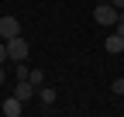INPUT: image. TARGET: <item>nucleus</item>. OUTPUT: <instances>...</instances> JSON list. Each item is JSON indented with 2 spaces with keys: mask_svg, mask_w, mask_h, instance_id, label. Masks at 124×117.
<instances>
[{
  "mask_svg": "<svg viewBox=\"0 0 124 117\" xmlns=\"http://www.w3.org/2000/svg\"><path fill=\"white\" fill-rule=\"evenodd\" d=\"M7 62V41H0V66Z\"/></svg>",
  "mask_w": 124,
  "mask_h": 117,
  "instance_id": "nucleus-11",
  "label": "nucleus"
},
{
  "mask_svg": "<svg viewBox=\"0 0 124 117\" xmlns=\"http://www.w3.org/2000/svg\"><path fill=\"white\" fill-rule=\"evenodd\" d=\"M28 79H31V83H35V90H38V86L45 83V72H41V69H35V72H28Z\"/></svg>",
  "mask_w": 124,
  "mask_h": 117,
  "instance_id": "nucleus-8",
  "label": "nucleus"
},
{
  "mask_svg": "<svg viewBox=\"0 0 124 117\" xmlns=\"http://www.w3.org/2000/svg\"><path fill=\"white\" fill-rule=\"evenodd\" d=\"M103 48L110 52V55H121V52H124V35H117V31H114V35H107Z\"/></svg>",
  "mask_w": 124,
  "mask_h": 117,
  "instance_id": "nucleus-6",
  "label": "nucleus"
},
{
  "mask_svg": "<svg viewBox=\"0 0 124 117\" xmlns=\"http://www.w3.org/2000/svg\"><path fill=\"white\" fill-rule=\"evenodd\" d=\"M117 35H124V10L117 14Z\"/></svg>",
  "mask_w": 124,
  "mask_h": 117,
  "instance_id": "nucleus-12",
  "label": "nucleus"
},
{
  "mask_svg": "<svg viewBox=\"0 0 124 117\" xmlns=\"http://www.w3.org/2000/svg\"><path fill=\"white\" fill-rule=\"evenodd\" d=\"M93 21L97 24H117V7L107 0V4H100L97 10H93Z\"/></svg>",
  "mask_w": 124,
  "mask_h": 117,
  "instance_id": "nucleus-3",
  "label": "nucleus"
},
{
  "mask_svg": "<svg viewBox=\"0 0 124 117\" xmlns=\"http://www.w3.org/2000/svg\"><path fill=\"white\" fill-rule=\"evenodd\" d=\"M110 93H114V96H124V76H121V79H114V83H110Z\"/></svg>",
  "mask_w": 124,
  "mask_h": 117,
  "instance_id": "nucleus-9",
  "label": "nucleus"
},
{
  "mask_svg": "<svg viewBox=\"0 0 124 117\" xmlns=\"http://www.w3.org/2000/svg\"><path fill=\"white\" fill-rule=\"evenodd\" d=\"M38 100H41L45 107H52V103H55V86H45V83H41V86H38Z\"/></svg>",
  "mask_w": 124,
  "mask_h": 117,
  "instance_id": "nucleus-7",
  "label": "nucleus"
},
{
  "mask_svg": "<svg viewBox=\"0 0 124 117\" xmlns=\"http://www.w3.org/2000/svg\"><path fill=\"white\" fill-rule=\"evenodd\" d=\"M110 4H114V7H117V10H124V0H110Z\"/></svg>",
  "mask_w": 124,
  "mask_h": 117,
  "instance_id": "nucleus-13",
  "label": "nucleus"
},
{
  "mask_svg": "<svg viewBox=\"0 0 124 117\" xmlns=\"http://www.w3.org/2000/svg\"><path fill=\"white\" fill-rule=\"evenodd\" d=\"M17 35H21V21L10 17V14H4V17H0V38L10 41V38H17Z\"/></svg>",
  "mask_w": 124,
  "mask_h": 117,
  "instance_id": "nucleus-2",
  "label": "nucleus"
},
{
  "mask_svg": "<svg viewBox=\"0 0 124 117\" xmlns=\"http://www.w3.org/2000/svg\"><path fill=\"white\" fill-rule=\"evenodd\" d=\"M4 79H7V76H4V66H0V86H4Z\"/></svg>",
  "mask_w": 124,
  "mask_h": 117,
  "instance_id": "nucleus-14",
  "label": "nucleus"
},
{
  "mask_svg": "<svg viewBox=\"0 0 124 117\" xmlns=\"http://www.w3.org/2000/svg\"><path fill=\"white\" fill-rule=\"evenodd\" d=\"M14 72H17V79H28V72H31V69H28L24 62H14Z\"/></svg>",
  "mask_w": 124,
  "mask_h": 117,
  "instance_id": "nucleus-10",
  "label": "nucleus"
},
{
  "mask_svg": "<svg viewBox=\"0 0 124 117\" xmlns=\"http://www.w3.org/2000/svg\"><path fill=\"white\" fill-rule=\"evenodd\" d=\"M28 41H24V35H17V38H10L7 41V58H10V62H24V58H28Z\"/></svg>",
  "mask_w": 124,
  "mask_h": 117,
  "instance_id": "nucleus-1",
  "label": "nucleus"
},
{
  "mask_svg": "<svg viewBox=\"0 0 124 117\" xmlns=\"http://www.w3.org/2000/svg\"><path fill=\"white\" fill-rule=\"evenodd\" d=\"M35 83H31V79H17V86H14V96H17V100H24V103H28V100H35Z\"/></svg>",
  "mask_w": 124,
  "mask_h": 117,
  "instance_id": "nucleus-4",
  "label": "nucleus"
},
{
  "mask_svg": "<svg viewBox=\"0 0 124 117\" xmlns=\"http://www.w3.org/2000/svg\"><path fill=\"white\" fill-rule=\"evenodd\" d=\"M0 110H4V117H17V114L24 110V100H17V96H7Z\"/></svg>",
  "mask_w": 124,
  "mask_h": 117,
  "instance_id": "nucleus-5",
  "label": "nucleus"
}]
</instances>
